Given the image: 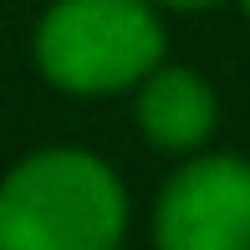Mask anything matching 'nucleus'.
<instances>
[{"label":"nucleus","mask_w":250,"mask_h":250,"mask_svg":"<svg viewBox=\"0 0 250 250\" xmlns=\"http://www.w3.org/2000/svg\"><path fill=\"white\" fill-rule=\"evenodd\" d=\"M240 10H245V16H250V0H240Z\"/></svg>","instance_id":"nucleus-6"},{"label":"nucleus","mask_w":250,"mask_h":250,"mask_svg":"<svg viewBox=\"0 0 250 250\" xmlns=\"http://www.w3.org/2000/svg\"><path fill=\"white\" fill-rule=\"evenodd\" d=\"M153 250H250V158L194 153L153 199Z\"/></svg>","instance_id":"nucleus-3"},{"label":"nucleus","mask_w":250,"mask_h":250,"mask_svg":"<svg viewBox=\"0 0 250 250\" xmlns=\"http://www.w3.org/2000/svg\"><path fill=\"white\" fill-rule=\"evenodd\" d=\"M128 189L87 148H36L0 179V250H118Z\"/></svg>","instance_id":"nucleus-1"},{"label":"nucleus","mask_w":250,"mask_h":250,"mask_svg":"<svg viewBox=\"0 0 250 250\" xmlns=\"http://www.w3.org/2000/svg\"><path fill=\"white\" fill-rule=\"evenodd\" d=\"M36 72L72 97H112L164 62L153 0H51L36 21Z\"/></svg>","instance_id":"nucleus-2"},{"label":"nucleus","mask_w":250,"mask_h":250,"mask_svg":"<svg viewBox=\"0 0 250 250\" xmlns=\"http://www.w3.org/2000/svg\"><path fill=\"white\" fill-rule=\"evenodd\" d=\"M220 123L214 87L194 66L158 62L138 82V128L158 153H199Z\"/></svg>","instance_id":"nucleus-4"},{"label":"nucleus","mask_w":250,"mask_h":250,"mask_svg":"<svg viewBox=\"0 0 250 250\" xmlns=\"http://www.w3.org/2000/svg\"><path fill=\"white\" fill-rule=\"evenodd\" d=\"M153 5H168V10H209L220 0H153Z\"/></svg>","instance_id":"nucleus-5"}]
</instances>
